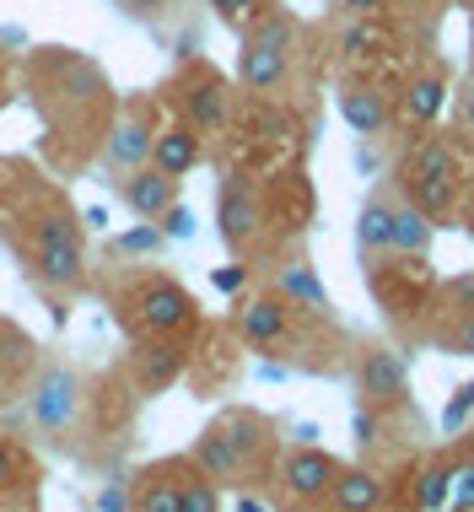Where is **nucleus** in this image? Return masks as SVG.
<instances>
[{"label": "nucleus", "instance_id": "obj_19", "mask_svg": "<svg viewBox=\"0 0 474 512\" xmlns=\"http://www.w3.org/2000/svg\"><path fill=\"white\" fill-rule=\"evenodd\" d=\"M130 512H184V453L151 459L130 475Z\"/></svg>", "mask_w": 474, "mask_h": 512}, {"label": "nucleus", "instance_id": "obj_31", "mask_svg": "<svg viewBox=\"0 0 474 512\" xmlns=\"http://www.w3.org/2000/svg\"><path fill=\"white\" fill-rule=\"evenodd\" d=\"M453 313L474 318V275H453V281L437 286V308H431V318H453Z\"/></svg>", "mask_w": 474, "mask_h": 512}, {"label": "nucleus", "instance_id": "obj_15", "mask_svg": "<svg viewBox=\"0 0 474 512\" xmlns=\"http://www.w3.org/2000/svg\"><path fill=\"white\" fill-rule=\"evenodd\" d=\"M189 362H194V345H184V340H130V351L119 356V367L130 372L141 399L167 394L173 383H184Z\"/></svg>", "mask_w": 474, "mask_h": 512}, {"label": "nucleus", "instance_id": "obj_4", "mask_svg": "<svg viewBox=\"0 0 474 512\" xmlns=\"http://www.w3.org/2000/svg\"><path fill=\"white\" fill-rule=\"evenodd\" d=\"M87 410H92V372L65 362V356H44L33 372V389L22 399L27 437L44 453L81 464V453H87Z\"/></svg>", "mask_w": 474, "mask_h": 512}, {"label": "nucleus", "instance_id": "obj_26", "mask_svg": "<svg viewBox=\"0 0 474 512\" xmlns=\"http://www.w3.org/2000/svg\"><path fill=\"white\" fill-rule=\"evenodd\" d=\"M383 496H388V486H383L378 469H367V464H340L324 512H383Z\"/></svg>", "mask_w": 474, "mask_h": 512}, {"label": "nucleus", "instance_id": "obj_41", "mask_svg": "<svg viewBox=\"0 0 474 512\" xmlns=\"http://www.w3.org/2000/svg\"><path fill=\"white\" fill-rule=\"evenodd\" d=\"M453 480H458V512H474V464L453 469Z\"/></svg>", "mask_w": 474, "mask_h": 512}, {"label": "nucleus", "instance_id": "obj_37", "mask_svg": "<svg viewBox=\"0 0 474 512\" xmlns=\"http://www.w3.org/2000/svg\"><path fill=\"white\" fill-rule=\"evenodd\" d=\"M453 124H458V141L474 146V81L458 92V108H453Z\"/></svg>", "mask_w": 474, "mask_h": 512}, {"label": "nucleus", "instance_id": "obj_8", "mask_svg": "<svg viewBox=\"0 0 474 512\" xmlns=\"http://www.w3.org/2000/svg\"><path fill=\"white\" fill-rule=\"evenodd\" d=\"M216 238L227 243L232 259H254L259 248H270V189H264V173H248V168L221 173Z\"/></svg>", "mask_w": 474, "mask_h": 512}, {"label": "nucleus", "instance_id": "obj_9", "mask_svg": "<svg viewBox=\"0 0 474 512\" xmlns=\"http://www.w3.org/2000/svg\"><path fill=\"white\" fill-rule=\"evenodd\" d=\"M367 286L383 302V318L394 329H421L437 308V281L426 275L421 254H378L367 265Z\"/></svg>", "mask_w": 474, "mask_h": 512}, {"label": "nucleus", "instance_id": "obj_6", "mask_svg": "<svg viewBox=\"0 0 474 512\" xmlns=\"http://www.w3.org/2000/svg\"><path fill=\"white\" fill-rule=\"evenodd\" d=\"M464 151H458V135H442V130H415V141L404 146L399 168H394V184L404 189V200H415L421 211L448 227V221L464 211Z\"/></svg>", "mask_w": 474, "mask_h": 512}, {"label": "nucleus", "instance_id": "obj_1", "mask_svg": "<svg viewBox=\"0 0 474 512\" xmlns=\"http://www.w3.org/2000/svg\"><path fill=\"white\" fill-rule=\"evenodd\" d=\"M0 248L49 302L54 324H65L71 302L92 292L87 216L65 195V178H54L33 157H0Z\"/></svg>", "mask_w": 474, "mask_h": 512}, {"label": "nucleus", "instance_id": "obj_35", "mask_svg": "<svg viewBox=\"0 0 474 512\" xmlns=\"http://www.w3.org/2000/svg\"><path fill=\"white\" fill-rule=\"evenodd\" d=\"M114 6L124 11V17H135V22H162L167 11H173V0H114Z\"/></svg>", "mask_w": 474, "mask_h": 512}, {"label": "nucleus", "instance_id": "obj_43", "mask_svg": "<svg viewBox=\"0 0 474 512\" xmlns=\"http://www.w3.org/2000/svg\"><path fill=\"white\" fill-rule=\"evenodd\" d=\"M464 216L474 221V168H469V178H464Z\"/></svg>", "mask_w": 474, "mask_h": 512}, {"label": "nucleus", "instance_id": "obj_32", "mask_svg": "<svg viewBox=\"0 0 474 512\" xmlns=\"http://www.w3.org/2000/svg\"><path fill=\"white\" fill-rule=\"evenodd\" d=\"M211 6V17L221 22V27H232V33H243L254 17H264V11L275 6V0H205Z\"/></svg>", "mask_w": 474, "mask_h": 512}, {"label": "nucleus", "instance_id": "obj_36", "mask_svg": "<svg viewBox=\"0 0 474 512\" xmlns=\"http://www.w3.org/2000/svg\"><path fill=\"white\" fill-rule=\"evenodd\" d=\"M17 98H22V87H17V54L0 49V114H6Z\"/></svg>", "mask_w": 474, "mask_h": 512}, {"label": "nucleus", "instance_id": "obj_39", "mask_svg": "<svg viewBox=\"0 0 474 512\" xmlns=\"http://www.w3.org/2000/svg\"><path fill=\"white\" fill-rule=\"evenodd\" d=\"M97 507H103V512H130V480H124V486H119V480H108V486L97 491Z\"/></svg>", "mask_w": 474, "mask_h": 512}, {"label": "nucleus", "instance_id": "obj_23", "mask_svg": "<svg viewBox=\"0 0 474 512\" xmlns=\"http://www.w3.org/2000/svg\"><path fill=\"white\" fill-rule=\"evenodd\" d=\"M189 459L200 464V469H205V475L216 480L221 491H248L243 459H237V448H232V437H227V426H221V421H205V432L194 437Z\"/></svg>", "mask_w": 474, "mask_h": 512}, {"label": "nucleus", "instance_id": "obj_10", "mask_svg": "<svg viewBox=\"0 0 474 512\" xmlns=\"http://www.w3.org/2000/svg\"><path fill=\"white\" fill-rule=\"evenodd\" d=\"M162 114L167 108H162L157 92H130V98H119V114H114V124H108V141H103L97 168H103L108 178H124V173L146 168Z\"/></svg>", "mask_w": 474, "mask_h": 512}, {"label": "nucleus", "instance_id": "obj_20", "mask_svg": "<svg viewBox=\"0 0 474 512\" xmlns=\"http://www.w3.org/2000/svg\"><path fill=\"white\" fill-rule=\"evenodd\" d=\"M270 286H275V292H281V297L291 302V308L318 313V318H334V297H329L324 275H318V265H313L308 254H281V259H275Z\"/></svg>", "mask_w": 474, "mask_h": 512}, {"label": "nucleus", "instance_id": "obj_13", "mask_svg": "<svg viewBox=\"0 0 474 512\" xmlns=\"http://www.w3.org/2000/svg\"><path fill=\"white\" fill-rule=\"evenodd\" d=\"M351 372H356L361 405H372L378 415H394V405H410V367H404V356L394 345L361 340L351 356Z\"/></svg>", "mask_w": 474, "mask_h": 512}, {"label": "nucleus", "instance_id": "obj_24", "mask_svg": "<svg viewBox=\"0 0 474 512\" xmlns=\"http://www.w3.org/2000/svg\"><path fill=\"white\" fill-rule=\"evenodd\" d=\"M334 44H340L345 65H378L388 49H399V27L394 17H345Z\"/></svg>", "mask_w": 474, "mask_h": 512}, {"label": "nucleus", "instance_id": "obj_2", "mask_svg": "<svg viewBox=\"0 0 474 512\" xmlns=\"http://www.w3.org/2000/svg\"><path fill=\"white\" fill-rule=\"evenodd\" d=\"M17 87L38 119V162L54 178L97 168L108 124L119 114V92L103 65L71 44H33L17 60Z\"/></svg>", "mask_w": 474, "mask_h": 512}, {"label": "nucleus", "instance_id": "obj_7", "mask_svg": "<svg viewBox=\"0 0 474 512\" xmlns=\"http://www.w3.org/2000/svg\"><path fill=\"white\" fill-rule=\"evenodd\" d=\"M157 98H162L167 114H178L189 130H200L205 146L227 141V130L237 124V108H243L237 81L211 60H184L173 76H167V87L157 92Z\"/></svg>", "mask_w": 474, "mask_h": 512}, {"label": "nucleus", "instance_id": "obj_38", "mask_svg": "<svg viewBox=\"0 0 474 512\" xmlns=\"http://www.w3.org/2000/svg\"><path fill=\"white\" fill-rule=\"evenodd\" d=\"M469 410H474V383H464V389H458V399L442 410V426H448V432H458V426L469 421Z\"/></svg>", "mask_w": 474, "mask_h": 512}, {"label": "nucleus", "instance_id": "obj_45", "mask_svg": "<svg viewBox=\"0 0 474 512\" xmlns=\"http://www.w3.org/2000/svg\"><path fill=\"white\" fill-rule=\"evenodd\" d=\"M469 243H474V221H469Z\"/></svg>", "mask_w": 474, "mask_h": 512}, {"label": "nucleus", "instance_id": "obj_17", "mask_svg": "<svg viewBox=\"0 0 474 512\" xmlns=\"http://www.w3.org/2000/svg\"><path fill=\"white\" fill-rule=\"evenodd\" d=\"M448 92H453L448 65H442V60H421L410 76L399 81V92H394L399 124H404V130H431V124L442 119V108H448Z\"/></svg>", "mask_w": 474, "mask_h": 512}, {"label": "nucleus", "instance_id": "obj_3", "mask_svg": "<svg viewBox=\"0 0 474 512\" xmlns=\"http://www.w3.org/2000/svg\"><path fill=\"white\" fill-rule=\"evenodd\" d=\"M92 292L103 297V308L114 313V324L130 340H184V345H194L205 335L200 297H194L178 275L157 270L151 259L108 265L103 275H92Z\"/></svg>", "mask_w": 474, "mask_h": 512}, {"label": "nucleus", "instance_id": "obj_18", "mask_svg": "<svg viewBox=\"0 0 474 512\" xmlns=\"http://www.w3.org/2000/svg\"><path fill=\"white\" fill-rule=\"evenodd\" d=\"M44 356L49 351L27 335L17 318L0 313V410H17L22 399H27V389H33V372H38Z\"/></svg>", "mask_w": 474, "mask_h": 512}, {"label": "nucleus", "instance_id": "obj_34", "mask_svg": "<svg viewBox=\"0 0 474 512\" xmlns=\"http://www.w3.org/2000/svg\"><path fill=\"white\" fill-rule=\"evenodd\" d=\"M340 17H394L399 0H329Z\"/></svg>", "mask_w": 474, "mask_h": 512}, {"label": "nucleus", "instance_id": "obj_5", "mask_svg": "<svg viewBox=\"0 0 474 512\" xmlns=\"http://www.w3.org/2000/svg\"><path fill=\"white\" fill-rule=\"evenodd\" d=\"M302 44H308L302 17L275 0L264 17H254L237 33V92L259 103H286L291 81H297Z\"/></svg>", "mask_w": 474, "mask_h": 512}, {"label": "nucleus", "instance_id": "obj_44", "mask_svg": "<svg viewBox=\"0 0 474 512\" xmlns=\"http://www.w3.org/2000/svg\"><path fill=\"white\" fill-rule=\"evenodd\" d=\"M453 6H464V11H474V0H453Z\"/></svg>", "mask_w": 474, "mask_h": 512}, {"label": "nucleus", "instance_id": "obj_30", "mask_svg": "<svg viewBox=\"0 0 474 512\" xmlns=\"http://www.w3.org/2000/svg\"><path fill=\"white\" fill-rule=\"evenodd\" d=\"M184 512H221V486L184 453Z\"/></svg>", "mask_w": 474, "mask_h": 512}, {"label": "nucleus", "instance_id": "obj_21", "mask_svg": "<svg viewBox=\"0 0 474 512\" xmlns=\"http://www.w3.org/2000/svg\"><path fill=\"white\" fill-rule=\"evenodd\" d=\"M114 189H119V200H124V211H130V216L162 221V211H173V205H178L184 178H173V173H162V168H151V162H146V168L114 178Z\"/></svg>", "mask_w": 474, "mask_h": 512}, {"label": "nucleus", "instance_id": "obj_11", "mask_svg": "<svg viewBox=\"0 0 474 512\" xmlns=\"http://www.w3.org/2000/svg\"><path fill=\"white\" fill-rule=\"evenodd\" d=\"M334 475H340V459H334V453H324L318 442H297V448H281L270 491L286 512H324Z\"/></svg>", "mask_w": 474, "mask_h": 512}, {"label": "nucleus", "instance_id": "obj_29", "mask_svg": "<svg viewBox=\"0 0 474 512\" xmlns=\"http://www.w3.org/2000/svg\"><path fill=\"white\" fill-rule=\"evenodd\" d=\"M453 491V464H426L415 469V512H437Z\"/></svg>", "mask_w": 474, "mask_h": 512}, {"label": "nucleus", "instance_id": "obj_33", "mask_svg": "<svg viewBox=\"0 0 474 512\" xmlns=\"http://www.w3.org/2000/svg\"><path fill=\"white\" fill-rule=\"evenodd\" d=\"M157 227H162V238H167V243H184V238H194V216H189V205L178 200L173 211H162Z\"/></svg>", "mask_w": 474, "mask_h": 512}, {"label": "nucleus", "instance_id": "obj_42", "mask_svg": "<svg viewBox=\"0 0 474 512\" xmlns=\"http://www.w3.org/2000/svg\"><path fill=\"white\" fill-rule=\"evenodd\" d=\"M237 512H270V507L259 502V491H243V496H237Z\"/></svg>", "mask_w": 474, "mask_h": 512}, {"label": "nucleus", "instance_id": "obj_27", "mask_svg": "<svg viewBox=\"0 0 474 512\" xmlns=\"http://www.w3.org/2000/svg\"><path fill=\"white\" fill-rule=\"evenodd\" d=\"M431 238H437V221H431L415 200H404V189H399V205H394V254H421L426 259Z\"/></svg>", "mask_w": 474, "mask_h": 512}, {"label": "nucleus", "instance_id": "obj_14", "mask_svg": "<svg viewBox=\"0 0 474 512\" xmlns=\"http://www.w3.org/2000/svg\"><path fill=\"white\" fill-rule=\"evenodd\" d=\"M216 421L227 426V437H232L237 459H243L248 491L270 486V475H275V459H281V437H275V421H270L264 410H254V405H232V410H221Z\"/></svg>", "mask_w": 474, "mask_h": 512}, {"label": "nucleus", "instance_id": "obj_22", "mask_svg": "<svg viewBox=\"0 0 474 512\" xmlns=\"http://www.w3.org/2000/svg\"><path fill=\"white\" fill-rule=\"evenodd\" d=\"M205 157H211L205 135H200V130H189V124L178 119V114H162L157 141H151V168H162V173H173V178H189Z\"/></svg>", "mask_w": 474, "mask_h": 512}, {"label": "nucleus", "instance_id": "obj_12", "mask_svg": "<svg viewBox=\"0 0 474 512\" xmlns=\"http://www.w3.org/2000/svg\"><path fill=\"white\" fill-rule=\"evenodd\" d=\"M44 496V453L27 437V426L0 421V512H38Z\"/></svg>", "mask_w": 474, "mask_h": 512}, {"label": "nucleus", "instance_id": "obj_28", "mask_svg": "<svg viewBox=\"0 0 474 512\" xmlns=\"http://www.w3.org/2000/svg\"><path fill=\"white\" fill-rule=\"evenodd\" d=\"M162 227L157 221H141V227H130L124 238L108 243V265H135V259H151V254H162Z\"/></svg>", "mask_w": 474, "mask_h": 512}, {"label": "nucleus", "instance_id": "obj_25", "mask_svg": "<svg viewBox=\"0 0 474 512\" xmlns=\"http://www.w3.org/2000/svg\"><path fill=\"white\" fill-rule=\"evenodd\" d=\"M394 205H399V184H378L367 200H361L356 243H361V254H367V259L394 254Z\"/></svg>", "mask_w": 474, "mask_h": 512}, {"label": "nucleus", "instance_id": "obj_40", "mask_svg": "<svg viewBox=\"0 0 474 512\" xmlns=\"http://www.w3.org/2000/svg\"><path fill=\"white\" fill-rule=\"evenodd\" d=\"M211 281H216V292H243V286H248V265H243V259H237V265L216 270Z\"/></svg>", "mask_w": 474, "mask_h": 512}, {"label": "nucleus", "instance_id": "obj_16", "mask_svg": "<svg viewBox=\"0 0 474 512\" xmlns=\"http://www.w3.org/2000/svg\"><path fill=\"white\" fill-rule=\"evenodd\" d=\"M334 108H340V119L351 124V135H361V141H383L399 124V108L378 76H345L334 87Z\"/></svg>", "mask_w": 474, "mask_h": 512}]
</instances>
